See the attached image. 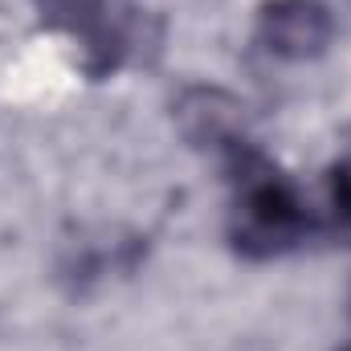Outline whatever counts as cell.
I'll use <instances>...</instances> for the list:
<instances>
[{"instance_id": "6da1fadb", "label": "cell", "mask_w": 351, "mask_h": 351, "mask_svg": "<svg viewBox=\"0 0 351 351\" xmlns=\"http://www.w3.org/2000/svg\"><path fill=\"white\" fill-rule=\"evenodd\" d=\"M213 160L229 184L225 237L229 250L245 262H278L323 237V213L302 196V188L282 172L262 143L245 131L229 135Z\"/></svg>"}, {"instance_id": "7a4b0ae2", "label": "cell", "mask_w": 351, "mask_h": 351, "mask_svg": "<svg viewBox=\"0 0 351 351\" xmlns=\"http://www.w3.org/2000/svg\"><path fill=\"white\" fill-rule=\"evenodd\" d=\"M33 8L45 29L78 45L82 74L94 82L114 78L160 45V29L139 0H33Z\"/></svg>"}, {"instance_id": "3957f363", "label": "cell", "mask_w": 351, "mask_h": 351, "mask_svg": "<svg viewBox=\"0 0 351 351\" xmlns=\"http://www.w3.org/2000/svg\"><path fill=\"white\" fill-rule=\"evenodd\" d=\"M254 41L278 62H315L335 41V12L327 0H265L254 21Z\"/></svg>"}, {"instance_id": "277c9868", "label": "cell", "mask_w": 351, "mask_h": 351, "mask_svg": "<svg viewBox=\"0 0 351 351\" xmlns=\"http://www.w3.org/2000/svg\"><path fill=\"white\" fill-rule=\"evenodd\" d=\"M323 237L351 250V160L331 164L327 172V208H323Z\"/></svg>"}, {"instance_id": "5b68a950", "label": "cell", "mask_w": 351, "mask_h": 351, "mask_svg": "<svg viewBox=\"0 0 351 351\" xmlns=\"http://www.w3.org/2000/svg\"><path fill=\"white\" fill-rule=\"evenodd\" d=\"M343 351H351V343H348V348H343Z\"/></svg>"}]
</instances>
